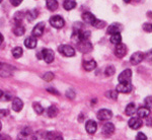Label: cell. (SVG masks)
Here are the masks:
<instances>
[{"mask_svg": "<svg viewBox=\"0 0 152 140\" xmlns=\"http://www.w3.org/2000/svg\"><path fill=\"white\" fill-rule=\"evenodd\" d=\"M58 51L60 54H62L63 56L66 57H72L75 55V49L70 45H61L59 46Z\"/></svg>", "mask_w": 152, "mask_h": 140, "instance_id": "cell-1", "label": "cell"}, {"mask_svg": "<svg viewBox=\"0 0 152 140\" xmlns=\"http://www.w3.org/2000/svg\"><path fill=\"white\" fill-rule=\"evenodd\" d=\"M50 24L54 29H62L63 26H65L64 18L61 15H53L52 18H50Z\"/></svg>", "mask_w": 152, "mask_h": 140, "instance_id": "cell-2", "label": "cell"}, {"mask_svg": "<svg viewBox=\"0 0 152 140\" xmlns=\"http://www.w3.org/2000/svg\"><path fill=\"white\" fill-rule=\"evenodd\" d=\"M77 44V49L82 53H88L92 50V45L88 41H80Z\"/></svg>", "mask_w": 152, "mask_h": 140, "instance_id": "cell-3", "label": "cell"}, {"mask_svg": "<svg viewBox=\"0 0 152 140\" xmlns=\"http://www.w3.org/2000/svg\"><path fill=\"white\" fill-rule=\"evenodd\" d=\"M42 55H43V59L45 60L46 63H52L54 61L55 53H54L52 49H44V50H42Z\"/></svg>", "mask_w": 152, "mask_h": 140, "instance_id": "cell-4", "label": "cell"}, {"mask_svg": "<svg viewBox=\"0 0 152 140\" xmlns=\"http://www.w3.org/2000/svg\"><path fill=\"white\" fill-rule=\"evenodd\" d=\"M96 116L97 119L100 120V121H107V120H110L113 117V112L107 109H102L97 112Z\"/></svg>", "mask_w": 152, "mask_h": 140, "instance_id": "cell-5", "label": "cell"}, {"mask_svg": "<svg viewBox=\"0 0 152 140\" xmlns=\"http://www.w3.org/2000/svg\"><path fill=\"white\" fill-rule=\"evenodd\" d=\"M126 54H127V47L125 44L120 43V44H118V45H116V48H115V55H116L118 58H123Z\"/></svg>", "mask_w": 152, "mask_h": 140, "instance_id": "cell-6", "label": "cell"}, {"mask_svg": "<svg viewBox=\"0 0 152 140\" xmlns=\"http://www.w3.org/2000/svg\"><path fill=\"white\" fill-rule=\"evenodd\" d=\"M44 31H45V23L41 21V23H37L36 26L33 29V37L35 38H40V37L43 36Z\"/></svg>", "mask_w": 152, "mask_h": 140, "instance_id": "cell-7", "label": "cell"}, {"mask_svg": "<svg viewBox=\"0 0 152 140\" xmlns=\"http://www.w3.org/2000/svg\"><path fill=\"white\" fill-rule=\"evenodd\" d=\"M132 90V85L130 82H120V84L117 85L116 92L122 93H128Z\"/></svg>", "mask_w": 152, "mask_h": 140, "instance_id": "cell-8", "label": "cell"}, {"mask_svg": "<svg viewBox=\"0 0 152 140\" xmlns=\"http://www.w3.org/2000/svg\"><path fill=\"white\" fill-rule=\"evenodd\" d=\"M144 57H145V56H144V54L142 52H135L132 54L131 58H130V62L133 65H137L144 60Z\"/></svg>", "mask_w": 152, "mask_h": 140, "instance_id": "cell-9", "label": "cell"}, {"mask_svg": "<svg viewBox=\"0 0 152 140\" xmlns=\"http://www.w3.org/2000/svg\"><path fill=\"white\" fill-rule=\"evenodd\" d=\"M142 124H143V121H142V119H140L139 117H132L128 122L129 127L134 130L139 129L142 126Z\"/></svg>", "mask_w": 152, "mask_h": 140, "instance_id": "cell-10", "label": "cell"}, {"mask_svg": "<svg viewBox=\"0 0 152 140\" xmlns=\"http://www.w3.org/2000/svg\"><path fill=\"white\" fill-rule=\"evenodd\" d=\"M132 77V71L131 69H125L123 72H121V74L118 77V80L120 82H130Z\"/></svg>", "mask_w": 152, "mask_h": 140, "instance_id": "cell-11", "label": "cell"}, {"mask_svg": "<svg viewBox=\"0 0 152 140\" xmlns=\"http://www.w3.org/2000/svg\"><path fill=\"white\" fill-rule=\"evenodd\" d=\"M85 129H86L87 133L89 134H94L96 132V129H97V124L96 122L94 121V120H88L85 124Z\"/></svg>", "mask_w": 152, "mask_h": 140, "instance_id": "cell-12", "label": "cell"}, {"mask_svg": "<svg viewBox=\"0 0 152 140\" xmlns=\"http://www.w3.org/2000/svg\"><path fill=\"white\" fill-rule=\"evenodd\" d=\"M115 132V125L111 122H107L102 126V133L107 136H110Z\"/></svg>", "mask_w": 152, "mask_h": 140, "instance_id": "cell-13", "label": "cell"}, {"mask_svg": "<svg viewBox=\"0 0 152 140\" xmlns=\"http://www.w3.org/2000/svg\"><path fill=\"white\" fill-rule=\"evenodd\" d=\"M96 19V18L91 13V12H83L82 13V21H84L85 23H88V24H91L94 23V21Z\"/></svg>", "mask_w": 152, "mask_h": 140, "instance_id": "cell-14", "label": "cell"}, {"mask_svg": "<svg viewBox=\"0 0 152 140\" xmlns=\"http://www.w3.org/2000/svg\"><path fill=\"white\" fill-rule=\"evenodd\" d=\"M37 44H38L37 38H35V37H33V36L26 38V41H24V46L28 49H35L37 47Z\"/></svg>", "mask_w": 152, "mask_h": 140, "instance_id": "cell-15", "label": "cell"}, {"mask_svg": "<svg viewBox=\"0 0 152 140\" xmlns=\"http://www.w3.org/2000/svg\"><path fill=\"white\" fill-rule=\"evenodd\" d=\"M12 66H9V65H1V68H0V76L2 77H6V76H9L11 75L12 73Z\"/></svg>", "mask_w": 152, "mask_h": 140, "instance_id": "cell-16", "label": "cell"}, {"mask_svg": "<svg viewBox=\"0 0 152 140\" xmlns=\"http://www.w3.org/2000/svg\"><path fill=\"white\" fill-rule=\"evenodd\" d=\"M23 108V103L19 97H15L12 100V109L15 112H20L21 109Z\"/></svg>", "mask_w": 152, "mask_h": 140, "instance_id": "cell-17", "label": "cell"}, {"mask_svg": "<svg viewBox=\"0 0 152 140\" xmlns=\"http://www.w3.org/2000/svg\"><path fill=\"white\" fill-rule=\"evenodd\" d=\"M122 29V26L119 23H114V24H111V26L107 28V35H114V34H118L120 33V31Z\"/></svg>", "mask_w": 152, "mask_h": 140, "instance_id": "cell-18", "label": "cell"}, {"mask_svg": "<svg viewBox=\"0 0 152 140\" xmlns=\"http://www.w3.org/2000/svg\"><path fill=\"white\" fill-rule=\"evenodd\" d=\"M137 115H138V117L140 118V119H144V118H147L149 117V115H150V110L147 109L146 107H141L139 108L138 110H137Z\"/></svg>", "mask_w": 152, "mask_h": 140, "instance_id": "cell-19", "label": "cell"}, {"mask_svg": "<svg viewBox=\"0 0 152 140\" xmlns=\"http://www.w3.org/2000/svg\"><path fill=\"white\" fill-rule=\"evenodd\" d=\"M95 67H96V62H95L94 59H90V60L83 62V68L86 71H92Z\"/></svg>", "mask_w": 152, "mask_h": 140, "instance_id": "cell-20", "label": "cell"}, {"mask_svg": "<svg viewBox=\"0 0 152 140\" xmlns=\"http://www.w3.org/2000/svg\"><path fill=\"white\" fill-rule=\"evenodd\" d=\"M38 15H39V11L37 10V9H31V10H28L24 14V16H26L28 21H29V23L35 21V19L38 18Z\"/></svg>", "mask_w": 152, "mask_h": 140, "instance_id": "cell-21", "label": "cell"}, {"mask_svg": "<svg viewBox=\"0 0 152 140\" xmlns=\"http://www.w3.org/2000/svg\"><path fill=\"white\" fill-rule=\"evenodd\" d=\"M46 6L50 11H55L58 8L57 0H46Z\"/></svg>", "mask_w": 152, "mask_h": 140, "instance_id": "cell-22", "label": "cell"}, {"mask_svg": "<svg viewBox=\"0 0 152 140\" xmlns=\"http://www.w3.org/2000/svg\"><path fill=\"white\" fill-rule=\"evenodd\" d=\"M63 7L66 10H72L76 7V1L75 0H64L63 2Z\"/></svg>", "mask_w": 152, "mask_h": 140, "instance_id": "cell-23", "label": "cell"}, {"mask_svg": "<svg viewBox=\"0 0 152 140\" xmlns=\"http://www.w3.org/2000/svg\"><path fill=\"white\" fill-rule=\"evenodd\" d=\"M24 32H26V29L23 28V24H16V26L13 28V34L18 37L23 36L24 34Z\"/></svg>", "mask_w": 152, "mask_h": 140, "instance_id": "cell-24", "label": "cell"}, {"mask_svg": "<svg viewBox=\"0 0 152 140\" xmlns=\"http://www.w3.org/2000/svg\"><path fill=\"white\" fill-rule=\"evenodd\" d=\"M126 114L128 115V116H132V115L136 114L137 112V108L136 106H135L134 103H131V104H129L128 106L126 107Z\"/></svg>", "mask_w": 152, "mask_h": 140, "instance_id": "cell-25", "label": "cell"}, {"mask_svg": "<svg viewBox=\"0 0 152 140\" xmlns=\"http://www.w3.org/2000/svg\"><path fill=\"white\" fill-rule=\"evenodd\" d=\"M23 18H24V13L23 11H18L13 15V19L16 24H21V23H23Z\"/></svg>", "mask_w": 152, "mask_h": 140, "instance_id": "cell-26", "label": "cell"}, {"mask_svg": "<svg viewBox=\"0 0 152 140\" xmlns=\"http://www.w3.org/2000/svg\"><path fill=\"white\" fill-rule=\"evenodd\" d=\"M112 44H115V45H118V44L122 43V36L120 33L118 34H114V35L111 36V39H110Z\"/></svg>", "mask_w": 152, "mask_h": 140, "instance_id": "cell-27", "label": "cell"}, {"mask_svg": "<svg viewBox=\"0 0 152 140\" xmlns=\"http://www.w3.org/2000/svg\"><path fill=\"white\" fill-rule=\"evenodd\" d=\"M58 114V109L55 107V106H51L50 108H48L47 110V116L50 118H54L56 117Z\"/></svg>", "mask_w": 152, "mask_h": 140, "instance_id": "cell-28", "label": "cell"}, {"mask_svg": "<svg viewBox=\"0 0 152 140\" xmlns=\"http://www.w3.org/2000/svg\"><path fill=\"white\" fill-rule=\"evenodd\" d=\"M11 53L14 58H20L21 55H23V48H20V47H15V48L12 49Z\"/></svg>", "mask_w": 152, "mask_h": 140, "instance_id": "cell-29", "label": "cell"}, {"mask_svg": "<svg viewBox=\"0 0 152 140\" xmlns=\"http://www.w3.org/2000/svg\"><path fill=\"white\" fill-rule=\"evenodd\" d=\"M105 21H100V19H95L94 21V23H92V26H94V28H96V29H102V28H104V26H105Z\"/></svg>", "mask_w": 152, "mask_h": 140, "instance_id": "cell-30", "label": "cell"}, {"mask_svg": "<svg viewBox=\"0 0 152 140\" xmlns=\"http://www.w3.org/2000/svg\"><path fill=\"white\" fill-rule=\"evenodd\" d=\"M34 110H35L36 114H38V115L43 114V112H44V108L42 107V105H40L39 103H35V104H34Z\"/></svg>", "mask_w": 152, "mask_h": 140, "instance_id": "cell-31", "label": "cell"}, {"mask_svg": "<svg viewBox=\"0 0 152 140\" xmlns=\"http://www.w3.org/2000/svg\"><path fill=\"white\" fill-rule=\"evenodd\" d=\"M115 72H116V69H115L114 66H107V68H105L104 70V73L107 76H112L115 74Z\"/></svg>", "mask_w": 152, "mask_h": 140, "instance_id": "cell-32", "label": "cell"}, {"mask_svg": "<svg viewBox=\"0 0 152 140\" xmlns=\"http://www.w3.org/2000/svg\"><path fill=\"white\" fill-rule=\"evenodd\" d=\"M107 97H110V99L112 100H117L118 99V92L116 90H109V92H107Z\"/></svg>", "mask_w": 152, "mask_h": 140, "instance_id": "cell-33", "label": "cell"}, {"mask_svg": "<svg viewBox=\"0 0 152 140\" xmlns=\"http://www.w3.org/2000/svg\"><path fill=\"white\" fill-rule=\"evenodd\" d=\"M54 78V73L53 72H47L45 73V74L43 75V79L45 80V81H51Z\"/></svg>", "mask_w": 152, "mask_h": 140, "instance_id": "cell-34", "label": "cell"}, {"mask_svg": "<svg viewBox=\"0 0 152 140\" xmlns=\"http://www.w3.org/2000/svg\"><path fill=\"white\" fill-rule=\"evenodd\" d=\"M66 97H67L69 100H73L75 97V92H73V90H71V89L67 90V92H66Z\"/></svg>", "mask_w": 152, "mask_h": 140, "instance_id": "cell-35", "label": "cell"}, {"mask_svg": "<svg viewBox=\"0 0 152 140\" xmlns=\"http://www.w3.org/2000/svg\"><path fill=\"white\" fill-rule=\"evenodd\" d=\"M143 29L145 32H147V33H151V31H152V26H151V23H144L143 24Z\"/></svg>", "mask_w": 152, "mask_h": 140, "instance_id": "cell-36", "label": "cell"}, {"mask_svg": "<svg viewBox=\"0 0 152 140\" xmlns=\"http://www.w3.org/2000/svg\"><path fill=\"white\" fill-rule=\"evenodd\" d=\"M136 140H147V136L142 132H139L136 136Z\"/></svg>", "mask_w": 152, "mask_h": 140, "instance_id": "cell-37", "label": "cell"}, {"mask_svg": "<svg viewBox=\"0 0 152 140\" xmlns=\"http://www.w3.org/2000/svg\"><path fill=\"white\" fill-rule=\"evenodd\" d=\"M145 107L147 109L150 110L151 109V97L149 95V97H147L145 99Z\"/></svg>", "mask_w": 152, "mask_h": 140, "instance_id": "cell-38", "label": "cell"}, {"mask_svg": "<svg viewBox=\"0 0 152 140\" xmlns=\"http://www.w3.org/2000/svg\"><path fill=\"white\" fill-rule=\"evenodd\" d=\"M31 129L28 128V127H26V128L23 129V131H21V135H23V136H28L29 134H31Z\"/></svg>", "mask_w": 152, "mask_h": 140, "instance_id": "cell-39", "label": "cell"}, {"mask_svg": "<svg viewBox=\"0 0 152 140\" xmlns=\"http://www.w3.org/2000/svg\"><path fill=\"white\" fill-rule=\"evenodd\" d=\"M23 0H10V3H11V5H13V6H18V5H20V3L23 2Z\"/></svg>", "mask_w": 152, "mask_h": 140, "instance_id": "cell-40", "label": "cell"}, {"mask_svg": "<svg viewBox=\"0 0 152 140\" xmlns=\"http://www.w3.org/2000/svg\"><path fill=\"white\" fill-rule=\"evenodd\" d=\"M7 115H9L8 110H0V117H6Z\"/></svg>", "mask_w": 152, "mask_h": 140, "instance_id": "cell-41", "label": "cell"}, {"mask_svg": "<svg viewBox=\"0 0 152 140\" xmlns=\"http://www.w3.org/2000/svg\"><path fill=\"white\" fill-rule=\"evenodd\" d=\"M10 95H8V93H4L3 92V95H2V97H1V100H10Z\"/></svg>", "mask_w": 152, "mask_h": 140, "instance_id": "cell-42", "label": "cell"}, {"mask_svg": "<svg viewBox=\"0 0 152 140\" xmlns=\"http://www.w3.org/2000/svg\"><path fill=\"white\" fill-rule=\"evenodd\" d=\"M47 92H50L51 93H53V95H59V92H58L56 89H54V88L49 87V88H47Z\"/></svg>", "mask_w": 152, "mask_h": 140, "instance_id": "cell-43", "label": "cell"}, {"mask_svg": "<svg viewBox=\"0 0 152 140\" xmlns=\"http://www.w3.org/2000/svg\"><path fill=\"white\" fill-rule=\"evenodd\" d=\"M54 140H63V138H62V136H61V135H56Z\"/></svg>", "mask_w": 152, "mask_h": 140, "instance_id": "cell-44", "label": "cell"}, {"mask_svg": "<svg viewBox=\"0 0 152 140\" xmlns=\"http://www.w3.org/2000/svg\"><path fill=\"white\" fill-rule=\"evenodd\" d=\"M37 57H38V59H40V60H41V59H43V55H42V51H41L40 53H37Z\"/></svg>", "mask_w": 152, "mask_h": 140, "instance_id": "cell-45", "label": "cell"}, {"mask_svg": "<svg viewBox=\"0 0 152 140\" xmlns=\"http://www.w3.org/2000/svg\"><path fill=\"white\" fill-rule=\"evenodd\" d=\"M2 42H3V36H2V34L0 33V45L2 44Z\"/></svg>", "mask_w": 152, "mask_h": 140, "instance_id": "cell-46", "label": "cell"}, {"mask_svg": "<svg viewBox=\"0 0 152 140\" xmlns=\"http://www.w3.org/2000/svg\"><path fill=\"white\" fill-rule=\"evenodd\" d=\"M0 140H5V137L2 136V135H0Z\"/></svg>", "mask_w": 152, "mask_h": 140, "instance_id": "cell-47", "label": "cell"}, {"mask_svg": "<svg viewBox=\"0 0 152 140\" xmlns=\"http://www.w3.org/2000/svg\"><path fill=\"white\" fill-rule=\"evenodd\" d=\"M2 95H3V92H2V90L0 89V99L2 97Z\"/></svg>", "mask_w": 152, "mask_h": 140, "instance_id": "cell-48", "label": "cell"}, {"mask_svg": "<svg viewBox=\"0 0 152 140\" xmlns=\"http://www.w3.org/2000/svg\"><path fill=\"white\" fill-rule=\"evenodd\" d=\"M123 1L125 2V3H129V2L131 1V0H123Z\"/></svg>", "mask_w": 152, "mask_h": 140, "instance_id": "cell-49", "label": "cell"}, {"mask_svg": "<svg viewBox=\"0 0 152 140\" xmlns=\"http://www.w3.org/2000/svg\"><path fill=\"white\" fill-rule=\"evenodd\" d=\"M1 129H2V124H1V122H0V131H1Z\"/></svg>", "mask_w": 152, "mask_h": 140, "instance_id": "cell-50", "label": "cell"}, {"mask_svg": "<svg viewBox=\"0 0 152 140\" xmlns=\"http://www.w3.org/2000/svg\"><path fill=\"white\" fill-rule=\"evenodd\" d=\"M2 1H3V0H0V3H1V2H2Z\"/></svg>", "mask_w": 152, "mask_h": 140, "instance_id": "cell-51", "label": "cell"}, {"mask_svg": "<svg viewBox=\"0 0 152 140\" xmlns=\"http://www.w3.org/2000/svg\"><path fill=\"white\" fill-rule=\"evenodd\" d=\"M1 65H2V64H1V63H0V68H1Z\"/></svg>", "mask_w": 152, "mask_h": 140, "instance_id": "cell-52", "label": "cell"}, {"mask_svg": "<svg viewBox=\"0 0 152 140\" xmlns=\"http://www.w3.org/2000/svg\"><path fill=\"white\" fill-rule=\"evenodd\" d=\"M18 140H21V139H18Z\"/></svg>", "mask_w": 152, "mask_h": 140, "instance_id": "cell-53", "label": "cell"}]
</instances>
